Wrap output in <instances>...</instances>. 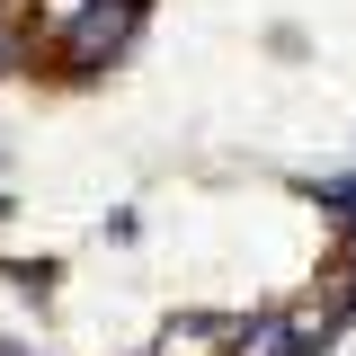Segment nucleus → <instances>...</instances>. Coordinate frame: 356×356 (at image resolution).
Masks as SVG:
<instances>
[{"label":"nucleus","mask_w":356,"mask_h":356,"mask_svg":"<svg viewBox=\"0 0 356 356\" xmlns=\"http://www.w3.org/2000/svg\"><path fill=\"white\" fill-rule=\"evenodd\" d=\"M134 9H143V0H81V18H72L63 54H72V63H98V54H116V44L134 36Z\"/></svg>","instance_id":"obj_1"},{"label":"nucleus","mask_w":356,"mask_h":356,"mask_svg":"<svg viewBox=\"0 0 356 356\" xmlns=\"http://www.w3.org/2000/svg\"><path fill=\"white\" fill-rule=\"evenodd\" d=\"M232 356H303V330L285 321V312H259L250 330H241V348Z\"/></svg>","instance_id":"obj_2"}]
</instances>
